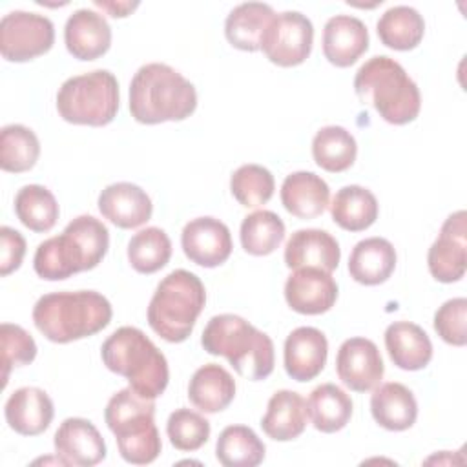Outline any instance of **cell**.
Returning a JSON list of instances; mask_svg holds the SVG:
<instances>
[{
    "label": "cell",
    "instance_id": "39",
    "mask_svg": "<svg viewBox=\"0 0 467 467\" xmlns=\"http://www.w3.org/2000/svg\"><path fill=\"white\" fill-rule=\"evenodd\" d=\"M275 190L270 170L261 164H243L230 177V192L241 206L257 208L266 204Z\"/></svg>",
    "mask_w": 467,
    "mask_h": 467
},
{
    "label": "cell",
    "instance_id": "43",
    "mask_svg": "<svg viewBox=\"0 0 467 467\" xmlns=\"http://www.w3.org/2000/svg\"><path fill=\"white\" fill-rule=\"evenodd\" d=\"M26 255V239L9 226L0 228V275L5 277L18 270Z\"/></svg>",
    "mask_w": 467,
    "mask_h": 467
},
{
    "label": "cell",
    "instance_id": "29",
    "mask_svg": "<svg viewBox=\"0 0 467 467\" xmlns=\"http://www.w3.org/2000/svg\"><path fill=\"white\" fill-rule=\"evenodd\" d=\"M275 13L268 4L244 2L235 5L224 22L226 40L241 51H259Z\"/></svg>",
    "mask_w": 467,
    "mask_h": 467
},
{
    "label": "cell",
    "instance_id": "11",
    "mask_svg": "<svg viewBox=\"0 0 467 467\" xmlns=\"http://www.w3.org/2000/svg\"><path fill=\"white\" fill-rule=\"evenodd\" d=\"M314 42V26L299 11H285L270 22L261 49L266 58L281 67H294L303 64Z\"/></svg>",
    "mask_w": 467,
    "mask_h": 467
},
{
    "label": "cell",
    "instance_id": "41",
    "mask_svg": "<svg viewBox=\"0 0 467 467\" xmlns=\"http://www.w3.org/2000/svg\"><path fill=\"white\" fill-rule=\"evenodd\" d=\"M0 343H2V368H4L2 387H5L11 368L29 365L36 358V343L27 330L13 323H2Z\"/></svg>",
    "mask_w": 467,
    "mask_h": 467
},
{
    "label": "cell",
    "instance_id": "30",
    "mask_svg": "<svg viewBox=\"0 0 467 467\" xmlns=\"http://www.w3.org/2000/svg\"><path fill=\"white\" fill-rule=\"evenodd\" d=\"M378 212L379 206L376 195L358 184L339 188L330 202L334 223L347 232L367 230L376 223Z\"/></svg>",
    "mask_w": 467,
    "mask_h": 467
},
{
    "label": "cell",
    "instance_id": "19",
    "mask_svg": "<svg viewBox=\"0 0 467 467\" xmlns=\"http://www.w3.org/2000/svg\"><path fill=\"white\" fill-rule=\"evenodd\" d=\"M97 204L104 219L124 230L142 226L153 212L150 195L133 182H113L106 186Z\"/></svg>",
    "mask_w": 467,
    "mask_h": 467
},
{
    "label": "cell",
    "instance_id": "5",
    "mask_svg": "<svg viewBox=\"0 0 467 467\" xmlns=\"http://www.w3.org/2000/svg\"><path fill=\"white\" fill-rule=\"evenodd\" d=\"M354 91L363 104H370L385 122L394 126L412 122L421 108L416 82L400 62L385 55L368 58L356 71Z\"/></svg>",
    "mask_w": 467,
    "mask_h": 467
},
{
    "label": "cell",
    "instance_id": "27",
    "mask_svg": "<svg viewBox=\"0 0 467 467\" xmlns=\"http://www.w3.org/2000/svg\"><path fill=\"white\" fill-rule=\"evenodd\" d=\"M306 401L294 390H277L266 405L261 418L263 432L275 441H290L303 434L306 427Z\"/></svg>",
    "mask_w": 467,
    "mask_h": 467
},
{
    "label": "cell",
    "instance_id": "44",
    "mask_svg": "<svg viewBox=\"0 0 467 467\" xmlns=\"http://www.w3.org/2000/svg\"><path fill=\"white\" fill-rule=\"evenodd\" d=\"M95 5L106 11L113 18H124L128 16L133 9L139 7V2H104V0H95Z\"/></svg>",
    "mask_w": 467,
    "mask_h": 467
},
{
    "label": "cell",
    "instance_id": "33",
    "mask_svg": "<svg viewBox=\"0 0 467 467\" xmlns=\"http://www.w3.org/2000/svg\"><path fill=\"white\" fill-rule=\"evenodd\" d=\"M265 443L246 425H228L215 443V456L224 467H255L265 460Z\"/></svg>",
    "mask_w": 467,
    "mask_h": 467
},
{
    "label": "cell",
    "instance_id": "37",
    "mask_svg": "<svg viewBox=\"0 0 467 467\" xmlns=\"http://www.w3.org/2000/svg\"><path fill=\"white\" fill-rule=\"evenodd\" d=\"M171 257V241L157 226L139 230L128 243V261L139 274H155L168 265Z\"/></svg>",
    "mask_w": 467,
    "mask_h": 467
},
{
    "label": "cell",
    "instance_id": "8",
    "mask_svg": "<svg viewBox=\"0 0 467 467\" xmlns=\"http://www.w3.org/2000/svg\"><path fill=\"white\" fill-rule=\"evenodd\" d=\"M153 416V400L142 398L131 387L109 398L104 420L108 429L115 434L120 456L128 463L146 465L161 454L162 443Z\"/></svg>",
    "mask_w": 467,
    "mask_h": 467
},
{
    "label": "cell",
    "instance_id": "25",
    "mask_svg": "<svg viewBox=\"0 0 467 467\" xmlns=\"http://www.w3.org/2000/svg\"><path fill=\"white\" fill-rule=\"evenodd\" d=\"M370 412L379 427L400 432L416 423L418 403L409 387L390 381L376 387L370 396Z\"/></svg>",
    "mask_w": 467,
    "mask_h": 467
},
{
    "label": "cell",
    "instance_id": "12",
    "mask_svg": "<svg viewBox=\"0 0 467 467\" xmlns=\"http://www.w3.org/2000/svg\"><path fill=\"white\" fill-rule=\"evenodd\" d=\"M467 213L458 210L451 213L436 241L431 244L427 254V266L431 275L440 283L460 281L467 266Z\"/></svg>",
    "mask_w": 467,
    "mask_h": 467
},
{
    "label": "cell",
    "instance_id": "1",
    "mask_svg": "<svg viewBox=\"0 0 467 467\" xmlns=\"http://www.w3.org/2000/svg\"><path fill=\"white\" fill-rule=\"evenodd\" d=\"M109 248V232L93 215L75 217L60 235L38 244L33 268L46 281H62L73 274L93 270Z\"/></svg>",
    "mask_w": 467,
    "mask_h": 467
},
{
    "label": "cell",
    "instance_id": "24",
    "mask_svg": "<svg viewBox=\"0 0 467 467\" xmlns=\"http://www.w3.org/2000/svg\"><path fill=\"white\" fill-rule=\"evenodd\" d=\"M396 268V250L383 237H367L359 241L348 257L350 277L365 286L385 283Z\"/></svg>",
    "mask_w": 467,
    "mask_h": 467
},
{
    "label": "cell",
    "instance_id": "9",
    "mask_svg": "<svg viewBox=\"0 0 467 467\" xmlns=\"http://www.w3.org/2000/svg\"><path fill=\"white\" fill-rule=\"evenodd\" d=\"M119 82L108 69L67 78L57 93L58 115L78 126H106L119 111Z\"/></svg>",
    "mask_w": 467,
    "mask_h": 467
},
{
    "label": "cell",
    "instance_id": "23",
    "mask_svg": "<svg viewBox=\"0 0 467 467\" xmlns=\"http://www.w3.org/2000/svg\"><path fill=\"white\" fill-rule=\"evenodd\" d=\"M330 201L328 184L312 171H294L281 184V202L297 219L319 217Z\"/></svg>",
    "mask_w": 467,
    "mask_h": 467
},
{
    "label": "cell",
    "instance_id": "21",
    "mask_svg": "<svg viewBox=\"0 0 467 467\" xmlns=\"http://www.w3.org/2000/svg\"><path fill=\"white\" fill-rule=\"evenodd\" d=\"M368 49L367 26L350 15H336L323 27V55L336 67L352 66Z\"/></svg>",
    "mask_w": 467,
    "mask_h": 467
},
{
    "label": "cell",
    "instance_id": "15",
    "mask_svg": "<svg viewBox=\"0 0 467 467\" xmlns=\"http://www.w3.org/2000/svg\"><path fill=\"white\" fill-rule=\"evenodd\" d=\"M285 299L297 314H325L337 299V285L330 272L310 266L297 268L285 283Z\"/></svg>",
    "mask_w": 467,
    "mask_h": 467
},
{
    "label": "cell",
    "instance_id": "13",
    "mask_svg": "<svg viewBox=\"0 0 467 467\" xmlns=\"http://www.w3.org/2000/svg\"><path fill=\"white\" fill-rule=\"evenodd\" d=\"M336 372L341 383L354 392L374 390L385 372L379 348L367 337L345 339L336 356Z\"/></svg>",
    "mask_w": 467,
    "mask_h": 467
},
{
    "label": "cell",
    "instance_id": "6",
    "mask_svg": "<svg viewBox=\"0 0 467 467\" xmlns=\"http://www.w3.org/2000/svg\"><path fill=\"white\" fill-rule=\"evenodd\" d=\"M108 370L128 379L142 398H159L170 379L168 361L153 341L137 327L117 328L100 348Z\"/></svg>",
    "mask_w": 467,
    "mask_h": 467
},
{
    "label": "cell",
    "instance_id": "14",
    "mask_svg": "<svg viewBox=\"0 0 467 467\" xmlns=\"http://www.w3.org/2000/svg\"><path fill=\"white\" fill-rule=\"evenodd\" d=\"M184 255L204 268H215L232 254V235L228 226L215 217H197L184 224L181 234Z\"/></svg>",
    "mask_w": 467,
    "mask_h": 467
},
{
    "label": "cell",
    "instance_id": "7",
    "mask_svg": "<svg viewBox=\"0 0 467 467\" xmlns=\"http://www.w3.org/2000/svg\"><path fill=\"white\" fill-rule=\"evenodd\" d=\"M206 303L202 281L188 270L170 272L155 288L148 305V325L168 343L190 337Z\"/></svg>",
    "mask_w": 467,
    "mask_h": 467
},
{
    "label": "cell",
    "instance_id": "17",
    "mask_svg": "<svg viewBox=\"0 0 467 467\" xmlns=\"http://www.w3.org/2000/svg\"><path fill=\"white\" fill-rule=\"evenodd\" d=\"M341 259L339 243L332 234L319 228L296 230L285 246V265L292 270L319 268L332 272Z\"/></svg>",
    "mask_w": 467,
    "mask_h": 467
},
{
    "label": "cell",
    "instance_id": "2",
    "mask_svg": "<svg viewBox=\"0 0 467 467\" xmlns=\"http://www.w3.org/2000/svg\"><path fill=\"white\" fill-rule=\"evenodd\" d=\"M195 108L197 91L193 84L168 64H144L131 78L130 111L140 124L184 120Z\"/></svg>",
    "mask_w": 467,
    "mask_h": 467
},
{
    "label": "cell",
    "instance_id": "34",
    "mask_svg": "<svg viewBox=\"0 0 467 467\" xmlns=\"http://www.w3.org/2000/svg\"><path fill=\"white\" fill-rule=\"evenodd\" d=\"M356 155V139L343 126H325L312 139V157L325 171L339 173L348 170Z\"/></svg>",
    "mask_w": 467,
    "mask_h": 467
},
{
    "label": "cell",
    "instance_id": "4",
    "mask_svg": "<svg viewBox=\"0 0 467 467\" xmlns=\"http://www.w3.org/2000/svg\"><path fill=\"white\" fill-rule=\"evenodd\" d=\"M201 345L208 354L226 358L234 370L246 379H266L274 370V343L270 336L241 316H213L202 330Z\"/></svg>",
    "mask_w": 467,
    "mask_h": 467
},
{
    "label": "cell",
    "instance_id": "3",
    "mask_svg": "<svg viewBox=\"0 0 467 467\" xmlns=\"http://www.w3.org/2000/svg\"><path fill=\"white\" fill-rule=\"evenodd\" d=\"M109 301L95 290L53 292L33 306L35 327L53 343H69L89 337L111 321Z\"/></svg>",
    "mask_w": 467,
    "mask_h": 467
},
{
    "label": "cell",
    "instance_id": "36",
    "mask_svg": "<svg viewBox=\"0 0 467 467\" xmlns=\"http://www.w3.org/2000/svg\"><path fill=\"white\" fill-rule=\"evenodd\" d=\"M40 155V142L33 130L22 124L4 126L0 131V166L4 171H29Z\"/></svg>",
    "mask_w": 467,
    "mask_h": 467
},
{
    "label": "cell",
    "instance_id": "18",
    "mask_svg": "<svg viewBox=\"0 0 467 467\" xmlns=\"http://www.w3.org/2000/svg\"><path fill=\"white\" fill-rule=\"evenodd\" d=\"M285 370L296 381H310L321 374L328 356V341L316 327H299L285 339Z\"/></svg>",
    "mask_w": 467,
    "mask_h": 467
},
{
    "label": "cell",
    "instance_id": "26",
    "mask_svg": "<svg viewBox=\"0 0 467 467\" xmlns=\"http://www.w3.org/2000/svg\"><path fill=\"white\" fill-rule=\"evenodd\" d=\"M385 348L392 363L403 370H421L432 359L427 332L410 321H394L385 330Z\"/></svg>",
    "mask_w": 467,
    "mask_h": 467
},
{
    "label": "cell",
    "instance_id": "38",
    "mask_svg": "<svg viewBox=\"0 0 467 467\" xmlns=\"http://www.w3.org/2000/svg\"><path fill=\"white\" fill-rule=\"evenodd\" d=\"M241 244L250 255H268L285 239V223L270 210H257L241 223Z\"/></svg>",
    "mask_w": 467,
    "mask_h": 467
},
{
    "label": "cell",
    "instance_id": "28",
    "mask_svg": "<svg viewBox=\"0 0 467 467\" xmlns=\"http://www.w3.org/2000/svg\"><path fill=\"white\" fill-rule=\"evenodd\" d=\"M235 398V379L232 374L217 365L206 363L199 367L188 383L190 403L206 414L224 410Z\"/></svg>",
    "mask_w": 467,
    "mask_h": 467
},
{
    "label": "cell",
    "instance_id": "40",
    "mask_svg": "<svg viewBox=\"0 0 467 467\" xmlns=\"http://www.w3.org/2000/svg\"><path fill=\"white\" fill-rule=\"evenodd\" d=\"M170 443L179 451H197L210 438V421L186 407L173 410L166 421Z\"/></svg>",
    "mask_w": 467,
    "mask_h": 467
},
{
    "label": "cell",
    "instance_id": "32",
    "mask_svg": "<svg viewBox=\"0 0 467 467\" xmlns=\"http://www.w3.org/2000/svg\"><path fill=\"white\" fill-rule=\"evenodd\" d=\"M376 31L383 46L396 51H409L421 42L425 20L414 7L394 5L379 16Z\"/></svg>",
    "mask_w": 467,
    "mask_h": 467
},
{
    "label": "cell",
    "instance_id": "22",
    "mask_svg": "<svg viewBox=\"0 0 467 467\" xmlns=\"http://www.w3.org/2000/svg\"><path fill=\"white\" fill-rule=\"evenodd\" d=\"M7 425L22 436H38L53 421L55 407L46 390L38 387L16 389L4 407Z\"/></svg>",
    "mask_w": 467,
    "mask_h": 467
},
{
    "label": "cell",
    "instance_id": "20",
    "mask_svg": "<svg viewBox=\"0 0 467 467\" xmlns=\"http://www.w3.org/2000/svg\"><path fill=\"white\" fill-rule=\"evenodd\" d=\"M64 42L75 58L97 60L111 46V27L100 13L88 7L77 9L66 22Z\"/></svg>",
    "mask_w": 467,
    "mask_h": 467
},
{
    "label": "cell",
    "instance_id": "35",
    "mask_svg": "<svg viewBox=\"0 0 467 467\" xmlns=\"http://www.w3.org/2000/svg\"><path fill=\"white\" fill-rule=\"evenodd\" d=\"M15 213L26 228L42 234L57 224L60 210L55 195L46 186L27 184L15 197Z\"/></svg>",
    "mask_w": 467,
    "mask_h": 467
},
{
    "label": "cell",
    "instance_id": "16",
    "mask_svg": "<svg viewBox=\"0 0 467 467\" xmlns=\"http://www.w3.org/2000/svg\"><path fill=\"white\" fill-rule=\"evenodd\" d=\"M55 452L64 465L91 467L106 458V441L99 429L84 418H67L53 438Z\"/></svg>",
    "mask_w": 467,
    "mask_h": 467
},
{
    "label": "cell",
    "instance_id": "31",
    "mask_svg": "<svg viewBox=\"0 0 467 467\" xmlns=\"http://www.w3.org/2000/svg\"><path fill=\"white\" fill-rule=\"evenodd\" d=\"M352 410L354 405L350 396L334 383L316 387L306 401V412L312 425L325 434L337 432L347 427L352 418Z\"/></svg>",
    "mask_w": 467,
    "mask_h": 467
},
{
    "label": "cell",
    "instance_id": "10",
    "mask_svg": "<svg viewBox=\"0 0 467 467\" xmlns=\"http://www.w3.org/2000/svg\"><path fill=\"white\" fill-rule=\"evenodd\" d=\"M53 22L38 13L11 11L0 20V53L9 62H27L53 47Z\"/></svg>",
    "mask_w": 467,
    "mask_h": 467
},
{
    "label": "cell",
    "instance_id": "42",
    "mask_svg": "<svg viewBox=\"0 0 467 467\" xmlns=\"http://www.w3.org/2000/svg\"><path fill=\"white\" fill-rule=\"evenodd\" d=\"M465 319H467V299L465 297L449 299L434 314V330L445 343L452 347H463L467 343Z\"/></svg>",
    "mask_w": 467,
    "mask_h": 467
}]
</instances>
